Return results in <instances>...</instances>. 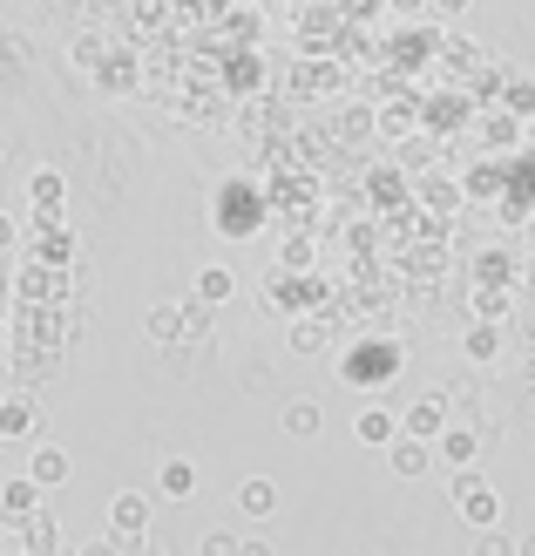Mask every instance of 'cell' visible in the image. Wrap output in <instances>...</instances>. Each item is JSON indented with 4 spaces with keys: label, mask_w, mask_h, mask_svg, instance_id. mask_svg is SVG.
<instances>
[{
    "label": "cell",
    "mask_w": 535,
    "mask_h": 556,
    "mask_svg": "<svg viewBox=\"0 0 535 556\" xmlns=\"http://www.w3.org/2000/svg\"><path fill=\"white\" fill-rule=\"evenodd\" d=\"M393 367H400V346H393V340H359V346L340 359V380H346V387H386Z\"/></svg>",
    "instance_id": "6da1fadb"
},
{
    "label": "cell",
    "mask_w": 535,
    "mask_h": 556,
    "mask_svg": "<svg viewBox=\"0 0 535 556\" xmlns=\"http://www.w3.org/2000/svg\"><path fill=\"white\" fill-rule=\"evenodd\" d=\"M258 198H251V184H224V198H217V231L224 238H251L258 231V217L265 211H251Z\"/></svg>",
    "instance_id": "7a4b0ae2"
},
{
    "label": "cell",
    "mask_w": 535,
    "mask_h": 556,
    "mask_svg": "<svg viewBox=\"0 0 535 556\" xmlns=\"http://www.w3.org/2000/svg\"><path fill=\"white\" fill-rule=\"evenodd\" d=\"M455 509L468 516V530H495V522H501V503H495V489L482 476H461L455 482Z\"/></svg>",
    "instance_id": "3957f363"
},
{
    "label": "cell",
    "mask_w": 535,
    "mask_h": 556,
    "mask_svg": "<svg viewBox=\"0 0 535 556\" xmlns=\"http://www.w3.org/2000/svg\"><path fill=\"white\" fill-rule=\"evenodd\" d=\"M474 455H482V428H441L434 462L455 468V476H474Z\"/></svg>",
    "instance_id": "277c9868"
},
{
    "label": "cell",
    "mask_w": 535,
    "mask_h": 556,
    "mask_svg": "<svg viewBox=\"0 0 535 556\" xmlns=\"http://www.w3.org/2000/svg\"><path fill=\"white\" fill-rule=\"evenodd\" d=\"M441 428H447V401H441V394H420V401L400 414V434H407V441H428V448L441 441Z\"/></svg>",
    "instance_id": "5b68a950"
},
{
    "label": "cell",
    "mask_w": 535,
    "mask_h": 556,
    "mask_svg": "<svg viewBox=\"0 0 535 556\" xmlns=\"http://www.w3.org/2000/svg\"><path fill=\"white\" fill-rule=\"evenodd\" d=\"M109 530H116V536H150V495L143 489H123L116 495V503H109Z\"/></svg>",
    "instance_id": "8992f818"
},
{
    "label": "cell",
    "mask_w": 535,
    "mask_h": 556,
    "mask_svg": "<svg viewBox=\"0 0 535 556\" xmlns=\"http://www.w3.org/2000/svg\"><path fill=\"white\" fill-rule=\"evenodd\" d=\"M68 448H54V441H35V455H27V482L35 489H62L68 482Z\"/></svg>",
    "instance_id": "52a82bcc"
},
{
    "label": "cell",
    "mask_w": 535,
    "mask_h": 556,
    "mask_svg": "<svg viewBox=\"0 0 535 556\" xmlns=\"http://www.w3.org/2000/svg\"><path fill=\"white\" fill-rule=\"evenodd\" d=\"M386 468H393V476H400V482H420V476H434V448H428V441H393V448H386Z\"/></svg>",
    "instance_id": "ba28073f"
},
{
    "label": "cell",
    "mask_w": 535,
    "mask_h": 556,
    "mask_svg": "<svg viewBox=\"0 0 535 556\" xmlns=\"http://www.w3.org/2000/svg\"><path fill=\"white\" fill-rule=\"evenodd\" d=\"M353 434H359V448H393V441H400V414H386V407H359Z\"/></svg>",
    "instance_id": "9c48e42d"
},
{
    "label": "cell",
    "mask_w": 535,
    "mask_h": 556,
    "mask_svg": "<svg viewBox=\"0 0 535 556\" xmlns=\"http://www.w3.org/2000/svg\"><path fill=\"white\" fill-rule=\"evenodd\" d=\"M35 434H41V414H35V401H27V394L0 401V441H35Z\"/></svg>",
    "instance_id": "30bf717a"
},
{
    "label": "cell",
    "mask_w": 535,
    "mask_h": 556,
    "mask_svg": "<svg viewBox=\"0 0 535 556\" xmlns=\"http://www.w3.org/2000/svg\"><path fill=\"white\" fill-rule=\"evenodd\" d=\"M143 340H150V346H177V340H183V305H177V299L150 305V319H143Z\"/></svg>",
    "instance_id": "8fae6325"
},
{
    "label": "cell",
    "mask_w": 535,
    "mask_h": 556,
    "mask_svg": "<svg viewBox=\"0 0 535 556\" xmlns=\"http://www.w3.org/2000/svg\"><path fill=\"white\" fill-rule=\"evenodd\" d=\"M156 495H170V503H190V495H196V462L170 455V462L156 468Z\"/></svg>",
    "instance_id": "7c38bea8"
},
{
    "label": "cell",
    "mask_w": 535,
    "mask_h": 556,
    "mask_svg": "<svg viewBox=\"0 0 535 556\" xmlns=\"http://www.w3.org/2000/svg\"><path fill=\"white\" fill-rule=\"evenodd\" d=\"M27 198H35V217H62V198H68L62 170H35L27 177Z\"/></svg>",
    "instance_id": "4fadbf2b"
},
{
    "label": "cell",
    "mask_w": 535,
    "mask_h": 556,
    "mask_svg": "<svg viewBox=\"0 0 535 556\" xmlns=\"http://www.w3.org/2000/svg\"><path fill=\"white\" fill-rule=\"evenodd\" d=\"M278 428H285L292 441H313L326 428V407L319 401H285V414H278Z\"/></svg>",
    "instance_id": "5bb4252c"
},
{
    "label": "cell",
    "mask_w": 535,
    "mask_h": 556,
    "mask_svg": "<svg viewBox=\"0 0 535 556\" xmlns=\"http://www.w3.org/2000/svg\"><path fill=\"white\" fill-rule=\"evenodd\" d=\"M238 509L265 522V516L278 509V482H271V476H244V482H238Z\"/></svg>",
    "instance_id": "9a60e30c"
},
{
    "label": "cell",
    "mask_w": 535,
    "mask_h": 556,
    "mask_svg": "<svg viewBox=\"0 0 535 556\" xmlns=\"http://www.w3.org/2000/svg\"><path fill=\"white\" fill-rule=\"evenodd\" d=\"M224 299H238V271L231 265H204L196 271V305H224Z\"/></svg>",
    "instance_id": "2e32d148"
},
{
    "label": "cell",
    "mask_w": 535,
    "mask_h": 556,
    "mask_svg": "<svg viewBox=\"0 0 535 556\" xmlns=\"http://www.w3.org/2000/svg\"><path fill=\"white\" fill-rule=\"evenodd\" d=\"M461 353H468V359H495V353H501V326H495V319H474V326L461 332Z\"/></svg>",
    "instance_id": "e0dca14e"
},
{
    "label": "cell",
    "mask_w": 535,
    "mask_h": 556,
    "mask_svg": "<svg viewBox=\"0 0 535 556\" xmlns=\"http://www.w3.org/2000/svg\"><path fill=\"white\" fill-rule=\"evenodd\" d=\"M35 503H41V489L27 482V476H21V482H8V489H0V509H8V516H27V509H35Z\"/></svg>",
    "instance_id": "ac0fdd59"
},
{
    "label": "cell",
    "mask_w": 535,
    "mask_h": 556,
    "mask_svg": "<svg viewBox=\"0 0 535 556\" xmlns=\"http://www.w3.org/2000/svg\"><path fill=\"white\" fill-rule=\"evenodd\" d=\"M474 556H522V549H515V536L495 522V530H474Z\"/></svg>",
    "instance_id": "d6986e66"
},
{
    "label": "cell",
    "mask_w": 535,
    "mask_h": 556,
    "mask_svg": "<svg viewBox=\"0 0 535 556\" xmlns=\"http://www.w3.org/2000/svg\"><path fill=\"white\" fill-rule=\"evenodd\" d=\"M482 136H488L495 150H515V143H522V129H515L509 116H482Z\"/></svg>",
    "instance_id": "ffe728a7"
},
{
    "label": "cell",
    "mask_w": 535,
    "mask_h": 556,
    "mask_svg": "<svg viewBox=\"0 0 535 556\" xmlns=\"http://www.w3.org/2000/svg\"><path fill=\"white\" fill-rule=\"evenodd\" d=\"M48 549H54V516L41 509L35 522H27V556H48Z\"/></svg>",
    "instance_id": "44dd1931"
},
{
    "label": "cell",
    "mask_w": 535,
    "mask_h": 556,
    "mask_svg": "<svg viewBox=\"0 0 535 556\" xmlns=\"http://www.w3.org/2000/svg\"><path fill=\"white\" fill-rule=\"evenodd\" d=\"M501 109H509V116H535V81H509V102Z\"/></svg>",
    "instance_id": "7402d4cb"
},
{
    "label": "cell",
    "mask_w": 535,
    "mask_h": 556,
    "mask_svg": "<svg viewBox=\"0 0 535 556\" xmlns=\"http://www.w3.org/2000/svg\"><path fill=\"white\" fill-rule=\"evenodd\" d=\"M292 346H298V353H319V346H326V326H319V319H313V326L298 319V326H292Z\"/></svg>",
    "instance_id": "603a6c76"
},
{
    "label": "cell",
    "mask_w": 535,
    "mask_h": 556,
    "mask_svg": "<svg viewBox=\"0 0 535 556\" xmlns=\"http://www.w3.org/2000/svg\"><path fill=\"white\" fill-rule=\"evenodd\" d=\"M413 129V109H380V136H407Z\"/></svg>",
    "instance_id": "cb8c5ba5"
},
{
    "label": "cell",
    "mask_w": 535,
    "mask_h": 556,
    "mask_svg": "<svg viewBox=\"0 0 535 556\" xmlns=\"http://www.w3.org/2000/svg\"><path fill=\"white\" fill-rule=\"evenodd\" d=\"M474 278H482V286H501V278H509V258H501V252H488L482 265H474Z\"/></svg>",
    "instance_id": "d4e9b609"
},
{
    "label": "cell",
    "mask_w": 535,
    "mask_h": 556,
    "mask_svg": "<svg viewBox=\"0 0 535 556\" xmlns=\"http://www.w3.org/2000/svg\"><path fill=\"white\" fill-rule=\"evenodd\" d=\"M420 190H428V204H441V211H455V184H447V177H428V184H420Z\"/></svg>",
    "instance_id": "484cf974"
},
{
    "label": "cell",
    "mask_w": 535,
    "mask_h": 556,
    "mask_svg": "<svg viewBox=\"0 0 535 556\" xmlns=\"http://www.w3.org/2000/svg\"><path fill=\"white\" fill-rule=\"evenodd\" d=\"M204 556H238V536H231V530H211V536H204Z\"/></svg>",
    "instance_id": "4316f807"
},
{
    "label": "cell",
    "mask_w": 535,
    "mask_h": 556,
    "mask_svg": "<svg viewBox=\"0 0 535 556\" xmlns=\"http://www.w3.org/2000/svg\"><path fill=\"white\" fill-rule=\"evenodd\" d=\"M428 8H434V14H441V21H461V14H468V8H474V0H428Z\"/></svg>",
    "instance_id": "83f0119b"
},
{
    "label": "cell",
    "mask_w": 535,
    "mask_h": 556,
    "mask_svg": "<svg viewBox=\"0 0 535 556\" xmlns=\"http://www.w3.org/2000/svg\"><path fill=\"white\" fill-rule=\"evenodd\" d=\"M238 556H271V543L265 536H238Z\"/></svg>",
    "instance_id": "f1b7e54d"
},
{
    "label": "cell",
    "mask_w": 535,
    "mask_h": 556,
    "mask_svg": "<svg viewBox=\"0 0 535 556\" xmlns=\"http://www.w3.org/2000/svg\"><path fill=\"white\" fill-rule=\"evenodd\" d=\"M393 14H428V0H386Z\"/></svg>",
    "instance_id": "f546056e"
},
{
    "label": "cell",
    "mask_w": 535,
    "mask_h": 556,
    "mask_svg": "<svg viewBox=\"0 0 535 556\" xmlns=\"http://www.w3.org/2000/svg\"><path fill=\"white\" fill-rule=\"evenodd\" d=\"M0 252H14V225H8V217H0Z\"/></svg>",
    "instance_id": "4dcf8cb0"
},
{
    "label": "cell",
    "mask_w": 535,
    "mask_h": 556,
    "mask_svg": "<svg viewBox=\"0 0 535 556\" xmlns=\"http://www.w3.org/2000/svg\"><path fill=\"white\" fill-rule=\"evenodd\" d=\"M515 549H522V556H535V530H528V536H522V543H515Z\"/></svg>",
    "instance_id": "1f68e13d"
},
{
    "label": "cell",
    "mask_w": 535,
    "mask_h": 556,
    "mask_svg": "<svg viewBox=\"0 0 535 556\" xmlns=\"http://www.w3.org/2000/svg\"><path fill=\"white\" fill-rule=\"evenodd\" d=\"M522 340H528V346H535V326H522Z\"/></svg>",
    "instance_id": "d6a6232c"
},
{
    "label": "cell",
    "mask_w": 535,
    "mask_h": 556,
    "mask_svg": "<svg viewBox=\"0 0 535 556\" xmlns=\"http://www.w3.org/2000/svg\"><path fill=\"white\" fill-rule=\"evenodd\" d=\"M528 143H535V116H528Z\"/></svg>",
    "instance_id": "836d02e7"
}]
</instances>
